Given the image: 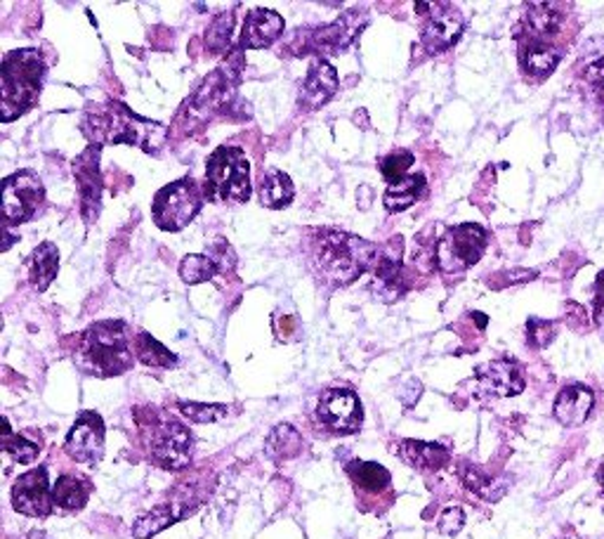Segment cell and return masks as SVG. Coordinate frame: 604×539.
Masks as SVG:
<instances>
[{
    "label": "cell",
    "mask_w": 604,
    "mask_h": 539,
    "mask_svg": "<svg viewBox=\"0 0 604 539\" xmlns=\"http://www.w3.org/2000/svg\"><path fill=\"white\" fill-rule=\"evenodd\" d=\"M378 253L380 249L376 245L350 233L331 230V227L312 233V265L322 279L336 287H348L360 279L366 270L376 265Z\"/></svg>",
    "instance_id": "1"
},
{
    "label": "cell",
    "mask_w": 604,
    "mask_h": 539,
    "mask_svg": "<svg viewBox=\"0 0 604 539\" xmlns=\"http://www.w3.org/2000/svg\"><path fill=\"white\" fill-rule=\"evenodd\" d=\"M84 126L92 145H130L140 147L147 154H156L159 147L168 138L166 126L159 124V121L135 114L130 106L116 100L90 110Z\"/></svg>",
    "instance_id": "2"
},
{
    "label": "cell",
    "mask_w": 604,
    "mask_h": 539,
    "mask_svg": "<svg viewBox=\"0 0 604 539\" xmlns=\"http://www.w3.org/2000/svg\"><path fill=\"white\" fill-rule=\"evenodd\" d=\"M76 365L90 376H121L133 367L130 329L121 319L95 322L80 334Z\"/></svg>",
    "instance_id": "3"
},
{
    "label": "cell",
    "mask_w": 604,
    "mask_h": 539,
    "mask_svg": "<svg viewBox=\"0 0 604 539\" xmlns=\"http://www.w3.org/2000/svg\"><path fill=\"white\" fill-rule=\"evenodd\" d=\"M43 74L46 66L38 50L8 52L3 70H0V78H3V86H0V118H3V124H10V121L32 110L40 96Z\"/></svg>",
    "instance_id": "4"
},
{
    "label": "cell",
    "mask_w": 604,
    "mask_h": 539,
    "mask_svg": "<svg viewBox=\"0 0 604 539\" xmlns=\"http://www.w3.org/2000/svg\"><path fill=\"white\" fill-rule=\"evenodd\" d=\"M203 192L217 204H246L251 199V164L239 147H219L211 154Z\"/></svg>",
    "instance_id": "5"
},
{
    "label": "cell",
    "mask_w": 604,
    "mask_h": 539,
    "mask_svg": "<svg viewBox=\"0 0 604 539\" xmlns=\"http://www.w3.org/2000/svg\"><path fill=\"white\" fill-rule=\"evenodd\" d=\"M151 462L166 471H183L189 466L194 454V438L189 428L175 419H159L151 410V424L140 422Z\"/></svg>",
    "instance_id": "6"
},
{
    "label": "cell",
    "mask_w": 604,
    "mask_h": 539,
    "mask_svg": "<svg viewBox=\"0 0 604 539\" xmlns=\"http://www.w3.org/2000/svg\"><path fill=\"white\" fill-rule=\"evenodd\" d=\"M201 206V187L191 178H183L156 192L154 204H151V215H154V223L163 233H177L197 218Z\"/></svg>",
    "instance_id": "7"
},
{
    "label": "cell",
    "mask_w": 604,
    "mask_h": 539,
    "mask_svg": "<svg viewBox=\"0 0 604 539\" xmlns=\"http://www.w3.org/2000/svg\"><path fill=\"white\" fill-rule=\"evenodd\" d=\"M489 235L482 225L463 223L439 237L437 241V267L446 275H458L473 267L487 251Z\"/></svg>",
    "instance_id": "8"
},
{
    "label": "cell",
    "mask_w": 604,
    "mask_h": 539,
    "mask_svg": "<svg viewBox=\"0 0 604 539\" xmlns=\"http://www.w3.org/2000/svg\"><path fill=\"white\" fill-rule=\"evenodd\" d=\"M43 195H46L43 180H40L38 175L32 171H22V173H15V175H10V178H5L3 197H0L5 227L32 221L38 206L43 204Z\"/></svg>",
    "instance_id": "9"
},
{
    "label": "cell",
    "mask_w": 604,
    "mask_h": 539,
    "mask_svg": "<svg viewBox=\"0 0 604 539\" xmlns=\"http://www.w3.org/2000/svg\"><path fill=\"white\" fill-rule=\"evenodd\" d=\"M317 416L324 428L338 436H350L362 428L364 408L360 396L350 388H328L319 398Z\"/></svg>",
    "instance_id": "10"
},
{
    "label": "cell",
    "mask_w": 604,
    "mask_h": 539,
    "mask_svg": "<svg viewBox=\"0 0 604 539\" xmlns=\"http://www.w3.org/2000/svg\"><path fill=\"white\" fill-rule=\"evenodd\" d=\"M366 20L360 22V12H348L334 24L319 26L314 32H298L302 38V46L298 48V55H307V52H328V55H338V52L348 50L356 38L366 29Z\"/></svg>",
    "instance_id": "11"
},
{
    "label": "cell",
    "mask_w": 604,
    "mask_h": 539,
    "mask_svg": "<svg viewBox=\"0 0 604 539\" xmlns=\"http://www.w3.org/2000/svg\"><path fill=\"white\" fill-rule=\"evenodd\" d=\"M404 239L392 237L386 249H380L376 265H374V281H370V291H374L380 301L394 303L406 293V275L402 263Z\"/></svg>",
    "instance_id": "12"
},
{
    "label": "cell",
    "mask_w": 604,
    "mask_h": 539,
    "mask_svg": "<svg viewBox=\"0 0 604 539\" xmlns=\"http://www.w3.org/2000/svg\"><path fill=\"white\" fill-rule=\"evenodd\" d=\"M100 145H90L84 154L74 159V178L80 197V215L86 223H95L102 206V173H100Z\"/></svg>",
    "instance_id": "13"
},
{
    "label": "cell",
    "mask_w": 604,
    "mask_h": 539,
    "mask_svg": "<svg viewBox=\"0 0 604 539\" xmlns=\"http://www.w3.org/2000/svg\"><path fill=\"white\" fill-rule=\"evenodd\" d=\"M463 29L465 20L461 10L449 3H437L430 5V15L423 24L420 43L430 55H439V52H446L451 46L458 43Z\"/></svg>",
    "instance_id": "14"
},
{
    "label": "cell",
    "mask_w": 604,
    "mask_h": 539,
    "mask_svg": "<svg viewBox=\"0 0 604 539\" xmlns=\"http://www.w3.org/2000/svg\"><path fill=\"white\" fill-rule=\"evenodd\" d=\"M12 506L20 514L32 518H46L52 514L54 497L50 490L46 466H38L17 478V482L12 485Z\"/></svg>",
    "instance_id": "15"
},
{
    "label": "cell",
    "mask_w": 604,
    "mask_h": 539,
    "mask_svg": "<svg viewBox=\"0 0 604 539\" xmlns=\"http://www.w3.org/2000/svg\"><path fill=\"white\" fill-rule=\"evenodd\" d=\"M66 454L80 464H98L104 454V422L98 412H84L64 442Z\"/></svg>",
    "instance_id": "16"
},
{
    "label": "cell",
    "mask_w": 604,
    "mask_h": 539,
    "mask_svg": "<svg viewBox=\"0 0 604 539\" xmlns=\"http://www.w3.org/2000/svg\"><path fill=\"white\" fill-rule=\"evenodd\" d=\"M482 393L493 398H513L525 390V372L515 360H493L475 369Z\"/></svg>",
    "instance_id": "17"
},
{
    "label": "cell",
    "mask_w": 604,
    "mask_h": 539,
    "mask_svg": "<svg viewBox=\"0 0 604 539\" xmlns=\"http://www.w3.org/2000/svg\"><path fill=\"white\" fill-rule=\"evenodd\" d=\"M336 90H338L336 66L326 60H314L307 72L305 86H302L300 92V106L307 112L319 110L322 104H326L336 96Z\"/></svg>",
    "instance_id": "18"
},
{
    "label": "cell",
    "mask_w": 604,
    "mask_h": 539,
    "mask_svg": "<svg viewBox=\"0 0 604 539\" xmlns=\"http://www.w3.org/2000/svg\"><path fill=\"white\" fill-rule=\"evenodd\" d=\"M284 34V20L274 10H253L246 15L241 29V50H260L272 46Z\"/></svg>",
    "instance_id": "19"
},
{
    "label": "cell",
    "mask_w": 604,
    "mask_h": 539,
    "mask_svg": "<svg viewBox=\"0 0 604 539\" xmlns=\"http://www.w3.org/2000/svg\"><path fill=\"white\" fill-rule=\"evenodd\" d=\"M595 408V393L588 386H565L555 398L553 414L562 426H581Z\"/></svg>",
    "instance_id": "20"
},
{
    "label": "cell",
    "mask_w": 604,
    "mask_h": 539,
    "mask_svg": "<svg viewBox=\"0 0 604 539\" xmlns=\"http://www.w3.org/2000/svg\"><path fill=\"white\" fill-rule=\"evenodd\" d=\"M397 454L402 460L420 471H439L451 462V452L439 442H425V440H402L397 444Z\"/></svg>",
    "instance_id": "21"
},
{
    "label": "cell",
    "mask_w": 604,
    "mask_h": 539,
    "mask_svg": "<svg viewBox=\"0 0 604 539\" xmlns=\"http://www.w3.org/2000/svg\"><path fill=\"white\" fill-rule=\"evenodd\" d=\"M562 60V52L553 43H543V40H521L519 62L533 78H545L555 72V66Z\"/></svg>",
    "instance_id": "22"
},
{
    "label": "cell",
    "mask_w": 604,
    "mask_h": 539,
    "mask_svg": "<svg viewBox=\"0 0 604 539\" xmlns=\"http://www.w3.org/2000/svg\"><path fill=\"white\" fill-rule=\"evenodd\" d=\"M187 516V506H180L175 502L171 504H159L149 511V514L140 516L133 525V537L135 539H149L159 532H163L168 528V525L177 523L180 518Z\"/></svg>",
    "instance_id": "23"
},
{
    "label": "cell",
    "mask_w": 604,
    "mask_h": 539,
    "mask_svg": "<svg viewBox=\"0 0 604 539\" xmlns=\"http://www.w3.org/2000/svg\"><path fill=\"white\" fill-rule=\"evenodd\" d=\"M562 15L555 3H531L527 20H525V40H543V43H551V38L559 29Z\"/></svg>",
    "instance_id": "24"
},
{
    "label": "cell",
    "mask_w": 604,
    "mask_h": 539,
    "mask_svg": "<svg viewBox=\"0 0 604 539\" xmlns=\"http://www.w3.org/2000/svg\"><path fill=\"white\" fill-rule=\"evenodd\" d=\"M295 197V187L293 180L279 168H272L267 173H263V183H260V201L267 209H286L291 206V201Z\"/></svg>",
    "instance_id": "25"
},
{
    "label": "cell",
    "mask_w": 604,
    "mask_h": 539,
    "mask_svg": "<svg viewBox=\"0 0 604 539\" xmlns=\"http://www.w3.org/2000/svg\"><path fill=\"white\" fill-rule=\"evenodd\" d=\"M58 270H60V251L52 241H43L29 259V277L34 289L46 291L52 285V279L58 277Z\"/></svg>",
    "instance_id": "26"
},
{
    "label": "cell",
    "mask_w": 604,
    "mask_h": 539,
    "mask_svg": "<svg viewBox=\"0 0 604 539\" xmlns=\"http://www.w3.org/2000/svg\"><path fill=\"white\" fill-rule=\"evenodd\" d=\"M423 192H425V175H420V173L406 175V178L397 185H388L386 197H382V204H386V209L390 213H402L414 206L416 201L423 197Z\"/></svg>",
    "instance_id": "27"
},
{
    "label": "cell",
    "mask_w": 604,
    "mask_h": 539,
    "mask_svg": "<svg viewBox=\"0 0 604 539\" xmlns=\"http://www.w3.org/2000/svg\"><path fill=\"white\" fill-rule=\"evenodd\" d=\"M348 476L352 478V482L356 485V490L362 492H370V494H380L390 488L392 476L386 466H380L376 462H352L348 464Z\"/></svg>",
    "instance_id": "28"
},
{
    "label": "cell",
    "mask_w": 604,
    "mask_h": 539,
    "mask_svg": "<svg viewBox=\"0 0 604 539\" xmlns=\"http://www.w3.org/2000/svg\"><path fill=\"white\" fill-rule=\"evenodd\" d=\"M90 482L78 476H62L52 488L54 506H62L64 511H80L90 500Z\"/></svg>",
    "instance_id": "29"
},
{
    "label": "cell",
    "mask_w": 604,
    "mask_h": 539,
    "mask_svg": "<svg viewBox=\"0 0 604 539\" xmlns=\"http://www.w3.org/2000/svg\"><path fill=\"white\" fill-rule=\"evenodd\" d=\"M265 450L272 456V460H293L302 452V436L291 424H279L277 428L272 430L267 442H265Z\"/></svg>",
    "instance_id": "30"
},
{
    "label": "cell",
    "mask_w": 604,
    "mask_h": 539,
    "mask_svg": "<svg viewBox=\"0 0 604 539\" xmlns=\"http://www.w3.org/2000/svg\"><path fill=\"white\" fill-rule=\"evenodd\" d=\"M135 353L149 367L171 369L177 365V358L171 353V350L163 343H159L154 336H149L147 331H140L135 336Z\"/></svg>",
    "instance_id": "31"
},
{
    "label": "cell",
    "mask_w": 604,
    "mask_h": 539,
    "mask_svg": "<svg viewBox=\"0 0 604 539\" xmlns=\"http://www.w3.org/2000/svg\"><path fill=\"white\" fill-rule=\"evenodd\" d=\"M461 478H463V485L468 488L470 492L479 494L482 500L487 502H499L501 497L505 494V485H501L499 480H493L489 478L487 474H482L477 466H465L461 468Z\"/></svg>",
    "instance_id": "32"
},
{
    "label": "cell",
    "mask_w": 604,
    "mask_h": 539,
    "mask_svg": "<svg viewBox=\"0 0 604 539\" xmlns=\"http://www.w3.org/2000/svg\"><path fill=\"white\" fill-rule=\"evenodd\" d=\"M217 275V267L215 263L211 261V255L205 253H191V255H185L183 263H180V277L183 281H187V285H201V281H209Z\"/></svg>",
    "instance_id": "33"
},
{
    "label": "cell",
    "mask_w": 604,
    "mask_h": 539,
    "mask_svg": "<svg viewBox=\"0 0 604 539\" xmlns=\"http://www.w3.org/2000/svg\"><path fill=\"white\" fill-rule=\"evenodd\" d=\"M3 450L10 460H15L17 464H32L38 460V454H40L38 444L26 440L20 434H12L8 422H5V430H3Z\"/></svg>",
    "instance_id": "34"
},
{
    "label": "cell",
    "mask_w": 604,
    "mask_h": 539,
    "mask_svg": "<svg viewBox=\"0 0 604 539\" xmlns=\"http://www.w3.org/2000/svg\"><path fill=\"white\" fill-rule=\"evenodd\" d=\"M177 410L194 424H215L227 419L229 414L227 404H203V402H177Z\"/></svg>",
    "instance_id": "35"
},
{
    "label": "cell",
    "mask_w": 604,
    "mask_h": 539,
    "mask_svg": "<svg viewBox=\"0 0 604 539\" xmlns=\"http://www.w3.org/2000/svg\"><path fill=\"white\" fill-rule=\"evenodd\" d=\"M231 29H235V15H231V12H223V15L213 20L209 36H205V43L219 55V52H225L231 43Z\"/></svg>",
    "instance_id": "36"
},
{
    "label": "cell",
    "mask_w": 604,
    "mask_h": 539,
    "mask_svg": "<svg viewBox=\"0 0 604 539\" xmlns=\"http://www.w3.org/2000/svg\"><path fill=\"white\" fill-rule=\"evenodd\" d=\"M414 154L411 152H394L390 156H386L380 161V173L382 178H386L390 185H397L400 180L406 178L408 168L414 166Z\"/></svg>",
    "instance_id": "37"
},
{
    "label": "cell",
    "mask_w": 604,
    "mask_h": 539,
    "mask_svg": "<svg viewBox=\"0 0 604 539\" xmlns=\"http://www.w3.org/2000/svg\"><path fill=\"white\" fill-rule=\"evenodd\" d=\"M557 336V325L551 319H541V317H531L527 322V341L533 348H548Z\"/></svg>",
    "instance_id": "38"
},
{
    "label": "cell",
    "mask_w": 604,
    "mask_h": 539,
    "mask_svg": "<svg viewBox=\"0 0 604 539\" xmlns=\"http://www.w3.org/2000/svg\"><path fill=\"white\" fill-rule=\"evenodd\" d=\"M209 255H211V261L217 267V275H227L237 265V255H235V251H231V247L227 245L225 239H217Z\"/></svg>",
    "instance_id": "39"
},
{
    "label": "cell",
    "mask_w": 604,
    "mask_h": 539,
    "mask_svg": "<svg viewBox=\"0 0 604 539\" xmlns=\"http://www.w3.org/2000/svg\"><path fill=\"white\" fill-rule=\"evenodd\" d=\"M465 525V511L461 506H449L437 521V528L442 535H458Z\"/></svg>",
    "instance_id": "40"
},
{
    "label": "cell",
    "mask_w": 604,
    "mask_h": 539,
    "mask_svg": "<svg viewBox=\"0 0 604 539\" xmlns=\"http://www.w3.org/2000/svg\"><path fill=\"white\" fill-rule=\"evenodd\" d=\"M593 319L595 325H604V270L595 279V303H593Z\"/></svg>",
    "instance_id": "41"
},
{
    "label": "cell",
    "mask_w": 604,
    "mask_h": 539,
    "mask_svg": "<svg viewBox=\"0 0 604 539\" xmlns=\"http://www.w3.org/2000/svg\"><path fill=\"white\" fill-rule=\"evenodd\" d=\"M586 78H588V80H590V84H593L595 88L604 90V58H602V60H597V62H593V64H590V66H588Z\"/></svg>",
    "instance_id": "42"
},
{
    "label": "cell",
    "mask_w": 604,
    "mask_h": 539,
    "mask_svg": "<svg viewBox=\"0 0 604 539\" xmlns=\"http://www.w3.org/2000/svg\"><path fill=\"white\" fill-rule=\"evenodd\" d=\"M501 277H505V281H503V287H505V285H517V281H529L537 277V273H533V270H515V273H505Z\"/></svg>",
    "instance_id": "43"
},
{
    "label": "cell",
    "mask_w": 604,
    "mask_h": 539,
    "mask_svg": "<svg viewBox=\"0 0 604 539\" xmlns=\"http://www.w3.org/2000/svg\"><path fill=\"white\" fill-rule=\"evenodd\" d=\"M473 317L477 319V327H479V329H485V327H487V315H482V313H473Z\"/></svg>",
    "instance_id": "44"
},
{
    "label": "cell",
    "mask_w": 604,
    "mask_h": 539,
    "mask_svg": "<svg viewBox=\"0 0 604 539\" xmlns=\"http://www.w3.org/2000/svg\"><path fill=\"white\" fill-rule=\"evenodd\" d=\"M597 482H600V488L604 492V464L597 468Z\"/></svg>",
    "instance_id": "45"
}]
</instances>
